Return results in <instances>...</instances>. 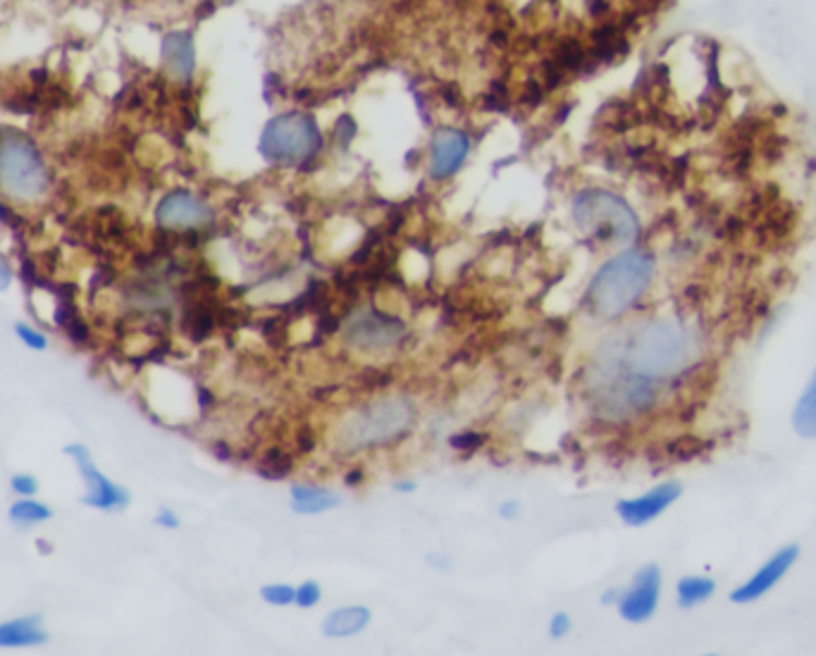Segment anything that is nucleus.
<instances>
[{"instance_id": "1", "label": "nucleus", "mask_w": 816, "mask_h": 656, "mask_svg": "<svg viewBox=\"0 0 816 656\" xmlns=\"http://www.w3.org/2000/svg\"><path fill=\"white\" fill-rule=\"evenodd\" d=\"M706 341L685 318L659 316L633 323L602 341L588 373L592 414L609 426L643 420L695 380Z\"/></svg>"}, {"instance_id": "2", "label": "nucleus", "mask_w": 816, "mask_h": 656, "mask_svg": "<svg viewBox=\"0 0 816 656\" xmlns=\"http://www.w3.org/2000/svg\"><path fill=\"white\" fill-rule=\"evenodd\" d=\"M418 406L406 394H387L353 408L335 428V451L344 456L399 442L416 428Z\"/></svg>"}, {"instance_id": "3", "label": "nucleus", "mask_w": 816, "mask_h": 656, "mask_svg": "<svg viewBox=\"0 0 816 656\" xmlns=\"http://www.w3.org/2000/svg\"><path fill=\"white\" fill-rule=\"evenodd\" d=\"M657 275V258L647 249H623L594 272L588 286V306L594 318L614 323L647 296Z\"/></svg>"}, {"instance_id": "4", "label": "nucleus", "mask_w": 816, "mask_h": 656, "mask_svg": "<svg viewBox=\"0 0 816 656\" xmlns=\"http://www.w3.org/2000/svg\"><path fill=\"white\" fill-rule=\"evenodd\" d=\"M50 172L38 144L26 132H0V191L15 203L32 206L48 194Z\"/></svg>"}, {"instance_id": "5", "label": "nucleus", "mask_w": 816, "mask_h": 656, "mask_svg": "<svg viewBox=\"0 0 816 656\" xmlns=\"http://www.w3.org/2000/svg\"><path fill=\"white\" fill-rule=\"evenodd\" d=\"M570 217L582 235L607 246H633L643 229L631 203L609 189L580 191L570 206Z\"/></svg>"}, {"instance_id": "6", "label": "nucleus", "mask_w": 816, "mask_h": 656, "mask_svg": "<svg viewBox=\"0 0 816 656\" xmlns=\"http://www.w3.org/2000/svg\"><path fill=\"white\" fill-rule=\"evenodd\" d=\"M322 134L318 122L308 113L290 111L272 117L258 142L261 156L277 166H302L318 154Z\"/></svg>"}, {"instance_id": "7", "label": "nucleus", "mask_w": 816, "mask_h": 656, "mask_svg": "<svg viewBox=\"0 0 816 656\" xmlns=\"http://www.w3.org/2000/svg\"><path fill=\"white\" fill-rule=\"evenodd\" d=\"M406 325L377 308L356 310L344 323L347 344L363 353H385L397 349L406 339Z\"/></svg>"}, {"instance_id": "8", "label": "nucleus", "mask_w": 816, "mask_h": 656, "mask_svg": "<svg viewBox=\"0 0 816 656\" xmlns=\"http://www.w3.org/2000/svg\"><path fill=\"white\" fill-rule=\"evenodd\" d=\"M664 592V573L657 564H645L633 573L631 583L619 590L616 611L631 625H643L657 617Z\"/></svg>"}, {"instance_id": "9", "label": "nucleus", "mask_w": 816, "mask_h": 656, "mask_svg": "<svg viewBox=\"0 0 816 656\" xmlns=\"http://www.w3.org/2000/svg\"><path fill=\"white\" fill-rule=\"evenodd\" d=\"M63 451L75 461L81 480L87 485V495L81 497L84 507L99 511H122L129 507L132 501L129 489L111 480V477L97 466V461H93L91 451L84 444H67Z\"/></svg>"}, {"instance_id": "10", "label": "nucleus", "mask_w": 816, "mask_h": 656, "mask_svg": "<svg viewBox=\"0 0 816 656\" xmlns=\"http://www.w3.org/2000/svg\"><path fill=\"white\" fill-rule=\"evenodd\" d=\"M800 544L791 542V544H783L779 546L777 552H773L771 556H767L764 562H761L750 576H747L743 583H738L736 587L730 590V601L733 604H755V601L764 599L771 590H777V587L785 580L787 573L793 570V566L800 562Z\"/></svg>"}, {"instance_id": "11", "label": "nucleus", "mask_w": 816, "mask_h": 656, "mask_svg": "<svg viewBox=\"0 0 816 656\" xmlns=\"http://www.w3.org/2000/svg\"><path fill=\"white\" fill-rule=\"evenodd\" d=\"M683 491L685 487L680 480H661L643 491V495L619 499L614 511L623 525L645 528L669 511L683 497Z\"/></svg>"}, {"instance_id": "12", "label": "nucleus", "mask_w": 816, "mask_h": 656, "mask_svg": "<svg viewBox=\"0 0 816 656\" xmlns=\"http://www.w3.org/2000/svg\"><path fill=\"white\" fill-rule=\"evenodd\" d=\"M213 223V208L186 189H174L156 206V225L166 231H194Z\"/></svg>"}, {"instance_id": "13", "label": "nucleus", "mask_w": 816, "mask_h": 656, "mask_svg": "<svg viewBox=\"0 0 816 656\" xmlns=\"http://www.w3.org/2000/svg\"><path fill=\"white\" fill-rule=\"evenodd\" d=\"M471 142L458 129H440L430 144V174L434 180H446L461 170L468 158Z\"/></svg>"}, {"instance_id": "14", "label": "nucleus", "mask_w": 816, "mask_h": 656, "mask_svg": "<svg viewBox=\"0 0 816 656\" xmlns=\"http://www.w3.org/2000/svg\"><path fill=\"white\" fill-rule=\"evenodd\" d=\"M160 58L172 79L189 81L196 70L194 36L189 32H168L160 41Z\"/></svg>"}, {"instance_id": "15", "label": "nucleus", "mask_w": 816, "mask_h": 656, "mask_svg": "<svg viewBox=\"0 0 816 656\" xmlns=\"http://www.w3.org/2000/svg\"><path fill=\"white\" fill-rule=\"evenodd\" d=\"M290 504L296 516H322L342 507V495L332 487L294 483L290 487Z\"/></svg>"}, {"instance_id": "16", "label": "nucleus", "mask_w": 816, "mask_h": 656, "mask_svg": "<svg viewBox=\"0 0 816 656\" xmlns=\"http://www.w3.org/2000/svg\"><path fill=\"white\" fill-rule=\"evenodd\" d=\"M48 642V631L44 627V619L36 617H20L8 619L0 623V649H26L41 647Z\"/></svg>"}, {"instance_id": "17", "label": "nucleus", "mask_w": 816, "mask_h": 656, "mask_svg": "<svg viewBox=\"0 0 816 656\" xmlns=\"http://www.w3.org/2000/svg\"><path fill=\"white\" fill-rule=\"evenodd\" d=\"M373 621V611L363 604H349L330 611L322 619L320 631L328 640H349L361 635Z\"/></svg>"}, {"instance_id": "18", "label": "nucleus", "mask_w": 816, "mask_h": 656, "mask_svg": "<svg viewBox=\"0 0 816 656\" xmlns=\"http://www.w3.org/2000/svg\"><path fill=\"white\" fill-rule=\"evenodd\" d=\"M718 590V585L712 576L704 573H688L676 580V604L683 611H692L712 601Z\"/></svg>"}, {"instance_id": "19", "label": "nucleus", "mask_w": 816, "mask_h": 656, "mask_svg": "<svg viewBox=\"0 0 816 656\" xmlns=\"http://www.w3.org/2000/svg\"><path fill=\"white\" fill-rule=\"evenodd\" d=\"M791 422L795 434L802 440H816V367L795 399Z\"/></svg>"}, {"instance_id": "20", "label": "nucleus", "mask_w": 816, "mask_h": 656, "mask_svg": "<svg viewBox=\"0 0 816 656\" xmlns=\"http://www.w3.org/2000/svg\"><path fill=\"white\" fill-rule=\"evenodd\" d=\"M8 518L12 525L18 528H32L36 523H44V521H50L53 518V511L48 504L38 501L36 497H30V499H18L15 504H12L10 511H8Z\"/></svg>"}, {"instance_id": "21", "label": "nucleus", "mask_w": 816, "mask_h": 656, "mask_svg": "<svg viewBox=\"0 0 816 656\" xmlns=\"http://www.w3.org/2000/svg\"><path fill=\"white\" fill-rule=\"evenodd\" d=\"M294 595H296V585L292 583H265L261 587V599L268 607H275V609L294 607Z\"/></svg>"}, {"instance_id": "22", "label": "nucleus", "mask_w": 816, "mask_h": 656, "mask_svg": "<svg viewBox=\"0 0 816 656\" xmlns=\"http://www.w3.org/2000/svg\"><path fill=\"white\" fill-rule=\"evenodd\" d=\"M322 601V587L318 580H304L296 585V595H294V607L298 609H313L318 607Z\"/></svg>"}, {"instance_id": "23", "label": "nucleus", "mask_w": 816, "mask_h": 656, "mask_svg": "<svg viewBox=\"0 0 816 656\" xmlns=\"http://www.w3.org/2000/svg\"><path fill=\"white\" fill-rule=\"evenodd\" d=\"M15 335L26 349L32 351H46L48 349V337L38 330V327L30 323H15Z\"/></svg>"}, {"instance_id": "24", "label": "nucleus", "mask_w": 816, "mask_h": 656, "mask_svg": "<svg viewBox=\"0 0 816 656\" xmlns=\"http://www.w3.org/2000/svg\"><path fill=\"white\" fill-rule=\"evenodd\" d=\"M10 489L15 491L20 499H30V497H36L38 480L32 473H15L10 477Z\"/></svg>"}, {"instance_id": "25", "label": "nucleus", "mask_w": 816, "mask_h": 656, "mask_svg": "<svg viewBox=\"0 0 816 656\" xmlns=\"http://www.w3.org/2000/svg\"><path fill=\"white\" fill-rule=\"evenodd\" d=\"M547 633H549L552 640H564V637H568L570 633H574V619H570L566 611L552 613L549 625H547Z\"/></svg>"}, {"instance_id": "26", "label": "nucleus", "mask_w": 816, "mask_h": 656, "mask_svg": "<svg viewBox=\"0 0 816 656\" xmlns=\"http://www.w3.org/2000/svg\"><path fill=\"white\" fill-rule=\"evenodd\" d=\"M449 442H452V446L456 451H466V449H478L480 442H483V437L478 432L466 430V432H458L456 437H452V440H449Z\"/></svg>"}, {"instance_id": "27", "label": "nucleus", "mask_w": 816, "mask_h": 656, "mask_svg": "<svg viewBox=\"0 0 816 656\" xmlns=\"http://www.w3.org/2000/svg\"><path fill=\"white\" fill-rule=\"evenodd\" d=\"M154 521H156V525H160V528H166V530H177V528H180L182 525V521H180V516H177L170 507H160L158 509V513H156V518H154Z\"/></svg>"}, {"instance_id": "28", "label": "nucleus", "mask_w": 816, "mask_h": 656, "mask_svg": "<svg viewBox=\"0 0 816 656\" xmlns=\"http://www.w3.org/2000/svg\"><path fill=\"white\" fill-rule=\"evenodd\" d=\"M521 511H523L521 501L509 499V501H501V504H499L497 516L501 518V521H519V518H521Z\"/></svg>"}, {"instance_id": "29", "label": "nucleus", "mask_w": 816, "mask_h": 656, "mask_svg": "<svg viewBox=\"0 0 816 656\" xmlns=\"http://www.w3.org/2000/svg\"><path fill=\"white\" fill-rule=\"evenodd\" d=\"M10 286H12V270L3 258V253H0V292H8Z\"/></svg>"}, {"instance_id": "30", "label": "nucleus", "mask_w": 816, "mask_h": 656, "mask_svg": "<svg viewBox=\"0 0 816 656\" xmlns=\"http://www.w3.org/2000/svg\"><path fill=\"white\" fill-rule=\"evenodd\" d=\"M619 590H621V587H609V590H604L602 597H600L602 604H604V607H616V601H619Z\"/></svg>"}, {"instance_id": "31", "label": "nucleus", "mask_w": 816, "mask_h": 656, "mask_svg": "<svg viewBox=\"0 0 816 656\" xmlns=\"http://www.w3.org/2000/svg\"><path fill=\"white\" fill-rule=\"evenodd\" d=\"M418 489V485L413 480H399L394 483V491H399V495H413V491Z\"/></svg>"}, {"instance_id": "32", "label": "nucleus", "mask_w": 816, "mask_h": 656, "mask_svg": "<svg viewBox=\"0 0 816 656\" xmlns=\"http://www.w3.org/2000/svg\"><path fill=\"white\" fill-rule=\"evenodd\" d=\"M700 656H721V654H714V652H704V654H700Z\"/></svg>"}]
</instances>
